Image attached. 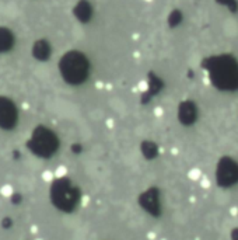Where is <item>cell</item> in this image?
<instances>
[{"label":"cell","instance_id":"cell-1","mask_svg":"<svg viewBox=\"0 0 238 240\" xmlns=\"http://www.w3.org/2000/svg\"><path fill=\"white\" fill-rule=\"evenodd\" d=\"M11 44H13V37H11V34L2 28L0 30V52L8 49L11 46Z\"/></svg>","mask_w":238,"mask_h":240},{"label":"cell","instance_id":"cell-2","mask_svg":"<svg viewBox=\"0 0 238 240\" xmlns=\"http://www.w3.org/2000/svg\"><path fill=\"white\" fill-rule=\"evenodd\" d=\"M13 192H14V190L10 184H4V185L0 187V194H2L4 198H10L11 195H13Z\"/></svg>","mask_w":238,"mask_h":240},{"label":"cell","instance_id":"cell-3","mask_svg":"<svg viewBox=\"0 0 238 240\" xmlns=\"http://www.w3.org/2000/svg\"><path fill=\"white\" fill-rule=\"evenodd\" d=\"M52 177H53V174L50 171H44L42 173V178H44L45 181H50L52 180Z\"/></svg>","mask_w":238,"mask_h":240},{"label":"cell","instance_id":"cell-4","mask_svg":"<svg viewBox=\"0 0 238 240\" xmlns=\"http://www.w3.org/2000/svg\"><path fill=\"white\" fill-rule=\"evenodd\" d=\"M21 107H22V110H28V104H27V103H22Z\"/></svg>","mask_w":238,"mask_h":240},{"label":"cell","instance_id":"cell-5","mask_svg":"<svg viewBox=\"0 0 238 240\" xmlns=\"http://www.w3.org/2000/svg\"><path fill=\"white\" fill-rule=\"evenodd\" d=\"M36 230H38L36 226H32V228H31V232H32V233H36Z\"/></svg>","mask_w":238,"mask_h":240},{"label":"cell","instance_id":"cell-6","mask_svg":"<svg viewBox=\"0 0 238 240\" xmlns=\"http://www.w3.org/2000/svg\"><path fill=\"white\" fill-rule=\"evenodd\" d=\"M147 2H150V0H147Z\"/></svg>","mask_w":238,"mask_h":240},{"label":"cell","instance_id":"cell-7","mask_svg":"<svg viewBox=\"0 0 238 240\" xmlns=\"http://www.w3.org/2000/svg\"><path fill=\"white\" fill-rule=\"evenodd\" d=\"M38 240H39V239H38Z\"/></svg>","mask_w":238,"mask_h":240}]
</instances>
